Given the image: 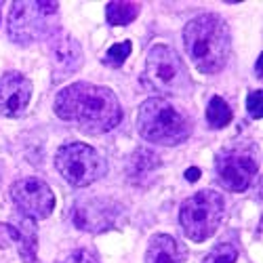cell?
Returning <instances> with one entry per match:
<instances>
[{
	"instance_id": "obj_13",
	"label": "cell",
	"mask_w": 263,
	"mask_h": 263,
	"mask_svg": "<svg viewBox=\"0 0 263 263\" xmlns=\"http://www.w3.org/2000/svg\"><path fill=\"white\" fill-rule=\"evenodd\" d=\"M185 247L168 234H154L147 242L145 263H185Z\"/></svg>"
},
{
	"instance_id": "obj_8",
	"label": "cell",
	"mask_w": 263,
	"mask_h": 263,
	"mask_svg": "<svg viewBox=\"0 0 263 263\" xmlns=\"http://www.w3.org/2000/svg\"><path fill=\"white\" fill-rule=\"evenodd\" d=\"M11 200L15 202L19 213L32 221L47 219L55 209V194L51 185L38 177L17 179L11 185Z\"/></svg>"
},
{
	"instance_id": "obj_12",
	"label": "cell",
	"mask_w": 263,
	"mask_h": 263,
	"mask_svg": "<svg viewBox=\"0 0 263 263\" xmlns=\"http://www.w3.org/2000/svg\"><path fill=\"white\" fill-rule=\"evenodd\" d=\"M114 217H116V206L107 200H82L72 209V221L78 230L82 232H103L109 226L114 223Z\"/></svg>"
},
{
	"instance_id": "obj_10",
	"label": "cell",
	"mask_w": 263,
	"mask_h": 263,
	"mask_svg": "<svg viewBox=\"0 0 263 263\" xmlns=\"http://www.w3.org/2000/svg\"><path fill=\"white\" fill-rule=\"evenodd\" d=\"M47 53H49V59H51L55 82L76 74L82 68V61H84L82 47H80V42L70 34H55L49 40Z\"/></svg>"
},
{
	"instance_id": "obj_18",
	"label": "cell",
	"mask_w": 263,
	"mask_h": 263,
	"mask_svg": "<svg viewBox=\"0 0 263 263\" xmlns=\"http://www.w3.org/2000/svg\"><path fill=\"white\" fill-rule=\"evenodd\" d=\"M236 259H238V251L234 245L219 242L215 249H211L206 253V257L200 263H236Z\"/></svg>"
},
{
	"instance_id": "obj_23",
	"label": "cell",
	"mask_w": 263,
	"mask_h": 263,
	"mask_svg": "<svg viewBox=\"0 0 263 263\" xmlns=\"http://www.w3.org/2000/svg\"><path fill=\"white\" fill-rule=\"evenodd\" d=\"M257 74L261 76V57H259V61H257Z\"/></svg>"
},
{
	"instance_id": "obj_19",
	"label": "cell",
	"mask_w": 263,
	"mask_h": 263,
	"mask_svg": "<svg viewBox=\"0 0 263 263\" xmlns=\"http://www.w3.org/2000/svg\"><path fill=\"white\" fill-rule=\"evenodd\" d=\"M19 240V228L15 223H0V249H9L11 245H17Z\"/></svg>"
},
{
	"instance_id": "obj_16",
	"label": "cell",
	"mask_w": 263,
	"mask_h": 263,
	"mask_svg": "<svg viewBox=\"0 0 263 263\" xmlns=\"http://www.w3.org/2000/svg\"><path fill=\"white\" fill-rule=\"evenodd\" d=\"M206 124L211 126V128H223V126H228L230 122H232V107H230V103L223 99V97H219V95H215V97H211L209 99V103H206Z\"/></svg>"
},
{
	"instance_id": "obj_14",
	"label": "cell",
	"mask_w": 263,
	"mask_h": 263,
	"mask_svg": "<svg viewBox=\"0 0 263 263\" xmlns=\"http://www.w3.org/2000/svg\"><path fill=\"white\" fill-rule=\"evenodd\" d=\"M19 228V240H17V249L19 255L26 263H36V247H38V236H36V228L34 221L28 217L21 215V226Z\"/></svg>"
},
{
	"instance_id": "obj_2",
	"label": "cell",
	"mask_w": 263,
	"mask_h": 263,
	"mask_svg": "<svg viewBox=\"0 0 263 263\" xmlns=\"http://www.w3.org/2000/svg\"><path fill=\"white\" fill-rule=\"evenodd\" d=\"M183 45L198 72H221L232 51V36L226 19L217 13H202L190 19L183 28Z\"/></svg>"
},
{
	"instance_id": "obj_9",
	"label": "cell",
	"mask_w": 263,
	"mask_h": 263,
	"mask_svg": "<svg viewBox=\"0 0 263 263\" xmlns=\"http://www.w3.org/2000/svg\"><path fill=\"white\" fill-rule=\"evenodd\" d=\"M259 166L253 160L251 154L238 149H230L223 154L217 156L215 162V175H217V183L228 192H245L257 177Z\"/></svg>"
},
{
	"instance_id": "obj_20",
	"label": "cell",
	"mask_w": 263,
	"mask_h": 263,
	"mask_svg": "<svg viewBox=\"0 0 263 263\" xmlns=\"http://www.w3.org/2000/svg\"><path fill=\"white\" fill-rule=\"evenodd\" d=\"M261 97H263L261 91H251L249 97H247V109H249V116L253 120H261V116H263V112H261Z\"/></svg>"
},
{
	"instance_id": "obj_4",
	"label": "cell",
	"mask_w": 263,
	"mask_h": 263,
	"mask_svg": "<svg viewBox=\"0 0 263 263\" xmlns=\"http://www.w3.org/2000/svg\"><path fill=\"white\" fill-rule=\"evenodd\" d=\"M137 133L158 145H179L192 135V122L162 97H149L139 105Z\"/></svg>"
},
{
	"instance_id": "obj_7",
	"label": "cell",
	"mask_w": 263,
	"mask_h": 263,
	"mask_svg": "<svg viewBox=\"0 0 263 263\" xmlns=\"http://www.w3.org/2000/svg\"><path fill=\"white\" fill-rule=\"evenodd\" d=\"M55 168L74 187H86L107 173V162L89 143L72 141L55 152Z\"/></svg>"
},
{
	"instance_id": "obj_3",
	"label": "cell",
	"mask_w": 263,
	"mask_h": 263,
	"mask_svg": "<svg viewBox=\"0 0 263 263\" xmlns=\"http://www.w3.org/2000/svg\"><path fill=\"white\" fill-rule=\"evenodd\" d=\"M59 5L45 0H15L9 11L7 30L15 45L28 47L34 42L51 40L57 34Z\"/></svg>"
},
{
	"instance_id": "obj_24",
	"label": "cell",
	"mask_w": 263,
	"mask_h": 263,
	"mask_svg": "<svg viewBox=\"0 0 263 263\" xmlns=\"http://www.w3.org/2000/svg\"><path fill=\"white\" fill-rule=\"evenodd\" d=\"M0 7H3V5H0ZM0 17H3V13H0Z\"/></svg>"
},
{
	"instance_id": "obj_21",
	"label": "cell",
	"mask_w": 263,
	"mask_h": 263,
	"mask_svg": "<svg viewBox=\"0 0 263 263\" xmlns=\"http://www.w3.org/2000/svg\"><path fill=\"white\" fill-rule=\"evenodd\" d=\"M63 263H99V259H97L91 251H86V249H78V251H74L68 259H65Z\"/></svg>"
},
{
	"instance_id": "obj_22",
	"label": "cell",
	"mask_w": 263,
	"mask_h": 263,
	"mask_svg": "<svg viewBox=\"0 0 263 263\" xmlns=\"http://www.w3.org/2000/svg\"><path fill=\"white\" fill-rule=\"evenodd\" d=\"M198 175H200L198 168H187V171H185V179H187V181H196V179H198Z\"/></svg>"
},
{
	"instance_id": "obj_6",
	"label": "cell",
	"mask_w": 263,
	"mask_h": 263,
	"mask_svg": "<svg viewBox=\"0 0 263 263\" xmlns=\"http://www.w3.org/2000/svg\"><path fill=\"white\" fill-rule=\"evenodd\" d=\"M226 200L215 190H200L181 202L179 223L187 240L204 242L209 240L223 221Z\"/></svg>"
},
{
	"instance_id": "obj_11",
	"label": "cell",
	"mask_w": 263,
	"mask_h": 263,
	"mask_svg": "<svg viewBox=\"0 0 263 263\" xmlns=\"http://www.w3.org/2000/svg\"><path fill=\"white\" fill-rule=\"evenodd\" d=\"M32 99V82L21 72H5L0 76V114L19 118L26 114Z\"/></svg>"
},
{
	"instance_id": "obj_5",
	"label": "cell",
	"mask_w": 263,
	"mask_h": 263,
	"mask_svg": "<svg viewBox=\"0 0 263 263\" xmlns=\"http://www.w3.org/2000/svg\"><path fill=\"white\" fill-rule=\"evenodd\" d=\"M143 80L152 91L162 95L183 97L192 93V80L183 59L166 45H154L147 51Z\"/></svg>"
},
{
	"instance_id": "obj_17",
	"label": "cell",
	"mask_w": 263,
	"mask_h": 263,
	"mask_svg": "<svg viewBox=\"0 0 263 263\" xmlns=\"http://www.w3.org/2000/svg\"><path fill=\"white\" fill-rule=\"evenodd\" d=\"M130 51H133V45H130V40H122V42H116V45H112L105 55H103V63L107 65V68H122V63L128 59Z\"/></svg>"
},
{
	"instance_id": "obj_1",
	"label": "cell",
	"mask_w": 263,
	"mask_h": 263,
	"mask_svg": "<svg viewBox=\"0 0 263 263\" xmlns=\"http://www.w3.org/2000/svg\"><path fill=\"white\" fill-rule=\"evenodd\" d=\"M55 114L76 122L84 133L101 135L120 124L122 107L112 89L93 82H74L55 97Z\"/></svg>"
},
{
	"instance_id": "obj_15",
	"label": "cell",
	"mask_w": 263,
	"mask_h": 263,
	"mask_svg": "<svg viewBox=\"0 0 263 263\" xmlns=\"http://www.w3.org/2000/svg\"><path fill=\"white\" fill-rule=\"evenodd\" d=\"M141 5L137 3H120V0H114V3L105 5V21L109 26H128L139 17Z\"/></svg>"
}]
</instances>
